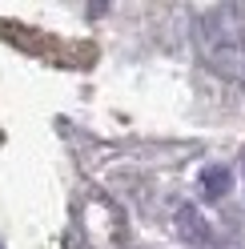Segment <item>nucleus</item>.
Instances as JSON below:
<instances>
[{
    "label": "nucleus",
    "instance_id": "1",
    "mask_svg": "<svg viewBox=\"0 0 245 249\" xmlns=\"http://www.w3.org/2000/svg\"><path fill=\"white\" fill-rule=\"evenodd\" d=\"M201 181H205V197H221V193H225V185H229V169L209 165L205 173H201Z\"/></svg>",
    "mask_w": 245,
    "mask_h": 249
}]
</instances>
